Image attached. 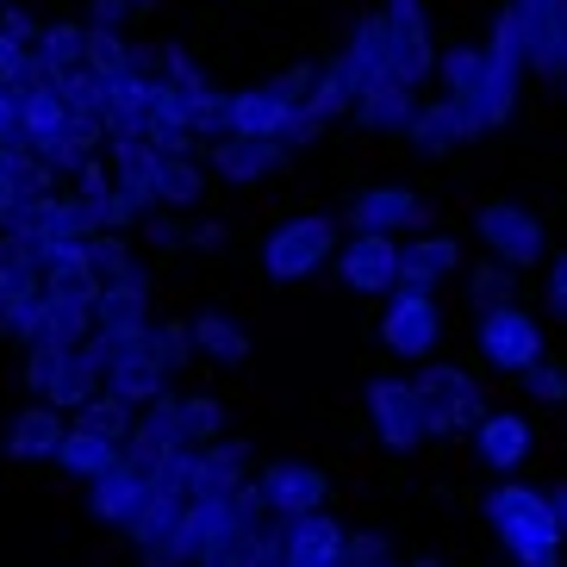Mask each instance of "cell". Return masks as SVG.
I'll list each match as a JSON object with an SVG mask.
<instances>
[{"mask_svg": "<svg viewBox=\"0 0 567 567\" xmlns=\"http://www.w3.org/2000/svg\"><path fill=\"white\" fill-rule=\"evenodd\" d=\"M337 244H343V218L331 206H293L256 237V268H262L268 287L281 293H300L306 281L331 275L337 262Z\"/></svg>", "mask_w": 567, "mask_h": 567, "instance_id": "6da1fadb", "label": "cell"}, {"mask_svg": "<svg viewBox=\"0 0 567 567\" xmlns=\"http://www.w3.org/2000/svg\"><path fill=\"white\" fill-rule=\"evenodd\" d=\"M481 517L493 543L512 555V567H561V517L549 505V486H530V481H493L481 493Z\"/></svg>", "mask_w": 567, "mask_h": 567, "instance_id": "7a4b0ae2", "label": "cell"}, {"mask_svg": "<svg viewBox=\"0 0 567 567\" xmlns=\"http://www.w3.org/2000/svg\"><path fill=\"white\" fill-rule=\"evenodd\" d=\"M467 237L481 244V256H493L512 275H543L555 256L549 218L536 213L530 200H517V194H481L467 206Z\"/></svg>", "mask_w": 567, "mask_h": 567, "instance_id": "3957f363", "label": "cell"}, {"mask_svg": "<svg viewBox=\"0 0 567 567\" xmlns=\"http://www.w3.org/2000/svg\"><path fill=\"white\" fill-rule=\"evenodd\" d=\"M19 386H25V400L56 405L63 417H75L106 386L101 337H87V343H32V350H19Z\"/></svg>", "mask_w": 567, "mask_h": 567, "instance_id": "277c9868", "label": "cell"}, {"mask_svg": "<svg viewBox=\"0 0 567 567\" xmlns=\"http://www.w3.org/2000/svg\"><path fill=\"white\" fill-rule=\"evenodd\" d=\"M362 417H368V436H374L386 455H400V462L436 443L424 393H417V381L400 374V368H374L362 381Z\"/></svg>", "mask_w": 567, "mask_h": 567, "instance_id": "5b68a950", "label": "cell"}, {"mask_svg": "<svg viewBox=\"0 0 567 567\" xmlns=\"http://www.w3.org/2000/svg\"><path fill=\"white\" fill-rule=\"evenodd\" d=\"M467 343H474L481 374H499V381H517L524 368H536L543 355H549L543 312H530L524 300H505V306H493V312H474Z\"/></svg>", "mask_w": 567, "mask_h": 567, "instance_id": "8992f818", "label": "cell"}, {"mask_svg": "<svg viewBox=\"0 0 567 567\" xmlns=\"http://www.w3.org/2000/svg\"><path fill=\"white\" fill-rule=\"evenodd\" d=\"M417 393H424V412H431V436L436 443H467L474 424L493 412V386L481 381V368H462L450 355H436L412 374Z\"/></svg>", "mask_w": 567, "mask_h": 567, "instance_id": "52a82bcc", "label": "cell"}, {"mask_svg": "<svg viewBox=\"0 0 567 567\" xmlns=\"http://www.w3.org/2000/svg\"><path fill=\"white\" fill-rule=\"evenodd\" d=\"M481 56H486V132L505 137L524 113V87H530V56H524V38H517V19L505 0L486 13Z\"/></svg>", "mask_w": 567, "mask_h": 567, "instance_id": "ba28073f", "label": "cell"}, {"mask_svg": "<svg viewBox=\"0 0 567 567\" xmlns=\"http://www.w3.org/2000/svg\"><path fill=\"white\" fill-rule=\"evenodd\" d=\"M343 231H362V237H412L424 225H436V206L431 194L405 175H381V182H362L350 200L337 206Z\"/></svg>", "mask_w": 567, "mask_h": 567, "instance_id": "9c48e42d", "label": "cell"}, {"mask_svg": "<svg viewBox=\"0 0 567 567\" xmlns=\"http://www.w3.org/2000/svg\"><path fill=\"white\" fill-rule=\"evenodd\" d=\"M374 343L400 368H424L450 343V312L436 293H386L381 318H374Z\"/></svg>", "mask_w": 567, "mask_h": 567, "instance_id": "30bf717a", "label": "cell"}, {"mask_svg": "<svg viewBox=\"0 0 567 567\" xmlns=\"http://www.w3.org/2000/svg\"><path fill=\"white\" fill-rule=\"evenodd\" d=\"M436 101L455 113L462 125V144H486V56H481V38H450L436 51Z\"/></svg>", "mask_w": 567, "mask_h": 567, "instance_id": "8fae6325", "label": "cell"}, {"mask_svg": "<svg viewBox=\"0 0 567 567\" xmlns=\"http://www.w3.org/2000/svg\"><path fill=\"white\" fill-rule=\"evenodd\" d=\"M256 486H262V505L268 517H312V512H331V467L312 462V455L287 450V455H268L262 467H256Z\"/></svg>", "mask_w": 567, "mask_h": 567, "instance_id": "7c38bea8", "label": "cell"}, {"mask_svg": "<svg viewBox=\"0 0 567 567\" xmlns=\"http://www.w3.org/2000/svg\"><path fill=\"white\" fill-rule=\"evenodd\" d=\"M200 156L213 168V187H225V194H262L275 175L293 168L287 137H213Z\"/></svg>", "mask_w": 567, "mask_h": 567, "instance_id": "4fadbf2b", "label": "cell"}, {"mask_svg": "<svg viewBox=\"0 0 567 567\" xmlns=\"http://www.w3.org/2000/svg\"><path fill=\"white\" fill-rule=\"evenodd\" d=\"M467 455H474V467H481L486 481H517V474L530 467V455H536L530 412H517V405H493V412L474 424V436H467Z\"/></svg>", "mask_w": 567, "mask_h": 567, "instance_id": "5bb4252c", "label": "cell"}, {"mask_svg": "<svg viewBox=\"0 0 567 567\" xmlns=\"http://www.w3.org/2000/svg\"><path fill=\"white\" fill-rule=\"evenodd\" d=\"M374 13H381L386 38H393V63H400V75H405L412 87H431L436 51H443L431 0H374Z\"/></svg>", "mask_w": 567, "mask_h": 567, "instance_id": "9a60e30c", "label": "cell"}, {"mask_svg": "<svg viewBox=\"0 0 567 567\" xmlns=\"http://www.w3.org/2000/svg\"><path fill=\"white\" fill-rule=\"evenodd\" d=\"M467 244L450 225H424V231L400 237V287L393 293H443L450 281H462Z\"/></svg>", "mask_w": 567, "mask_h": 567, "instance_id": "2e32d148", "label": "cell"}, {"mask_svg": "<svg viewBox=\"0 0 567 567\" xmlns=\"http://www.w3.org/2000/svg\"><path fill=\"white\" fill-rule=\"evenodd\" d=\"M101 355H106V393H113V400H125L132 412H144L151 400H163L168 386H175V374H168V368L151 355L144 331L101 337Z\"/></svg>", "mask_w": 567, "mask_h": 567, "instance_id": "e0dca14e", "label": "cell"}, {"mask_svg": "<svg viewBox=\"0 0 567 567\" xmlns=\"http://www.w3.org/2000/svg\"><path fill=\"white\" fill-rule=\"evenodd\" d=\"M331 275H337V287H343L350 300H386V293L400 287V237L343 231Z\"/></svg>", "mask_w": 567, "mask_h": 567, "instance_id": "ac0fdd59", "label": "cell"}, {"mask_svg": "<svg viewBox=\"0 0 567 567\" xmlns=\"http://www.w3.org/2000/svg\"><path fill=\"white\" fill-rule=\"evenodd\" d=\"M187 337H194V355L218 374H237V368H250L256 355V331L250 318L237 312V306H218V300H200L187 306Z\"/></svg>", "mask_w": 567, "mask_h": 567, "instance_id": "d6986e66", "label": "cell"}, {"mask_svg": "<svg viewBox=\"0 0 567 567\" xmlns=\"http://www.w3.org/2000/svg\"><path fill=\"white\" fill-rule=\"evenodd\" d=\"M151 486H156V462H144V455H118L113 474H101L94 486H82V512L101 524V530H118L125 517L137 512V505L151 499Z\"/></svg>", "mask_w": 567, "mask_h": 567, "instance_id": "ffe728a7", "label": "cell"}, {"mask_svg": "<svg viewBox=\"0 0 567 567\" xmlns=\"http://www.w3.org/2000/svg\"><path fill=\"white\" fill-rule=\"evenodd\" d=\"M343 543H350V524L337 512L275 517V555H281V567H343Z\"/></svg>", "mask_w": 567, "mask_h": 567, "instance_id": "44dd1931", "label": "cell"}, {"mask_svg": "<svg viewBox=\"0 0 567 567\" xmlns=\"http://www.w3.org/2000/svg\"><path fill=\"white\" fill-rule=\"evenodd\" d=\"M530 56V82H555L567 56V0H505Z\"/></svg>", "mask_w": 567, "mask_h": 567, "instance_id": "7402d4cb", "label": "cell"}, {"mask_svg": "<svg viewBox=\"0 0 567 567\" xmlns=\"http://www.w3.org/2000/svg\"><path fill=\"white\" fill-rule=\"evenodd\" d=\"M63 436H69V417L56 412V405L25 400L13 417H7L0 455H7L13 467H51V462H56V450H63Z\"/></svg>", "mask_w": 567, "mask_h": 567, "instance_id": "603a6c76", "label": "cell"}, {"mask_svg": "<svg viewBox=\"0 0 567 567\" xmlns=\"http://www.w3.org/2000/svg\"><path fill=\"white\" fill-rule=\"evenodd\" d=\"M417 106H424V87H412V82H381V87H368L362 101H355L350 125L368 137V144H405Z\"/></svg>", "mask_w": 567, "mask_h": 567, "instance_id": "cb8c5ba5", "label": "cell"}, {"mask_svg": "<svg viewBox=\"0 0 567 567\" xmlns=\"http://www.w3.org/2000/svg\"><path fill=\"white\" fill-rule=\"evenodd\" d=\"M293 113H300V101H287L281 87H275V75L244 82V87H231V125H225V137H287Z\"/></svg>", "mask_w": 567, "mask_h": 567, "instance_id": "d4e9b609", "label": "cell"}, {"mask_svg": "<svg viewBox=\"0 0 567 567\" xmlns=\"http://www.w3.org/2000/svg\"><path fill=\"white\" fill-rule=\"evenodd\" d=\"M156 213H206V200H213V168H206L200 151H175V156H156Z\"/></svg>", "mask_w": 567, "mask_h": 567, "instance_id": "484cf974", "label": "cell"}, {"mask_svg": "<svg viewBox=\"0 0 567 567\" xmlns=\"http://www.w3.org/2000/svg\"><path fill=\"white\" fill-rule=\"evenodd\" d=\"M156 318V268L132 275L118 287H101L94 293V337H125V331H144Z\"/></svg>", "mask_w": 567, "mask_h": 567, "instance_id": "4316f807", "label": "cell"}, {"mask_svg": "<svg viewBox=\"0 0 567 567\" xmlns=\"http://www.w3.org/2000/svg\"><path fill=\"white\" fill-rule=\"evenodd\" d=\"M368 94V75L355 69V56L337 44V51L318 56V75H312V94H306V106H312L324 125H337V118H350L355 101Z\"/></svg>", "mask_w": 567, "mask_h": 567, "instance_id": "83f0119b", "label": "cell"}, {"mask_svg": "<svg viewBox=\"0 0 567 567\" xmlns=\"http://www.w3.org/2000/svg\"><path fill=\"white\" fill-rule=\"evenodd\" d=\"M262 543H268V517L237 499L231 517L213 530V543L200 549V561H194V567H256V561H262Z\"/></svg>", "mask_w": 567, "mask_h": 567, "instance_id": "f1b7e54d", "label": "cell"}, {"mask_svg": "<svg viewBox=\"0 0 567 567\" xmlns=\"http://www.w3.org/2000/svg\"><path fill=\"white\" fill-rule=\"evenodd\" d=\"M250 436H218L200 450V467H194V499H218V493H237V486L250 481Z\"/></svg>", "mask_w": 567, "mask_h": 567, "instance_id": "f546056e", "label": "cell"}, {"mask_svg": "<svg viewBox=\"0 0 567 567\" xmlns=\"http://www.w3.org/2000/svg\"><path fill=\"white\" fill-rule=\"evenodd\" d=\"M82 51H87L82 13H51L44 25H38V38H32L38 75H69V69H82Z\"/></svg>", "mask_w": 567, "mask_h": 567, "instance_id": "4dcf8cb0", "label": "cell"}, {"mask_svg": "<svg viewBox=\"0 0 567 567\" xmlns=\"http://www.w3.org/2000/svg\"><path fill=\"white\" fill-rule=\"evenodd\" d=\"M118 443H106V436H94V431H82V424H69V436H63V450H56V474H63L69 486H94L101 474H113L118 467Z\"/></svg>", "mask_w": 567, "mask_h": 567, "instance_id": "1f68e13d", "label": "cell"}, {"mask_svg": "<svg viewBox=\"0 0 567 567\" xmlns=\"http://www.w3.org/2000/svg\"><path fill=\"white\" fill-rule=\"evenodd\" d=\"M405 151H412L417 163H450L455 151H467L455 113L436 101V94H424V106H417V118H412V132H405Z\"/></svg>", "mask_w": 567, "mask_h": 567, "instance_id": "d6a6232c", "label": "cell"}, {"mask_svg": "<svg viewBox=\"0 0 567 567\" xmlns=\"http://www.w3.org/2000/svg\"><path fill=\"white\" fill-rule=\"evenodd\" d=\"M144 268H151V256H144L137 237H118V231H94V237H87V275H94L101 287L132 281V275H144Z\"/></svg>", "mask_w": 567, "mask_h": 567, "instance_id": "836d02e7", "label": "cell"}, {"mask_svg": "<svg viewBox=\"0 0 567 567\" xmlns=\"http://www.w3.org/2000/svg\"><path fill=\"white\" fill-rule=\"evenodd\" d=\"M63 125H69V106H63V94H56V75H44V82H32L25 94H19V132H25V151L44 144V137H56Z\"/></svg>", "mask_w": 567, "mask_h": 567, "instance_id": "e575fe53", "label": "cell"}, {"mask_svg": "<svg viewBox=\"0 0 567 567\" xmlns=\"http://www.w3.org/2000/svg\"><path fill=\"white\" fill-rule=\"evenodd\" d=\"M517 281H524V275L499 268L493 256H474V262L462 268V300H467V318H474V312H493V306H505V300H517Z\"/></svg>", "mask_w": 567, "mask_h": 567, "instance_id": "d590c367", "label": "cell"}, {"mask_svg": "<svg viewBox=\"0 0 567 567\" xmlns=\"http://www.w3.org/2000/svg\"><path fill=\"white\" fill-rule=\"evenodd\" d=\"M182 436L194 450L231 436V405L218 400V393H206V386H182Z\"/></svg>", "mask_w": 567, "mask_h": 567, "instance_id": "8d00e7d4", "label": "cell"}, {"mask_svg": "<svg viewBox=\"0 0 567 567\" xmlns=\"http://www.w3.org/2000/svg\"><path fill=\"white\" fill-rule=\"evenodd\" d=\"M144 343H151V355L175 374V381L200 362V355H194V337H187V312H156L151 324H144Z\"/></svg>", "mask_w": 567, "mask_h": 567, "instance_id": "74e56055", "label": "cell"}, {"mask_svg": "<svg viewBox=\"0 0 567 567\" xmlns=\"http://www.w3.org/2000/svg\"><path fill=\"white\" fill-rule=\"evenodd\" d=\"M87 337H94V306L51 300V293H44V312H38L32 343H87ZM32 343H25V350H32Z\"/></svg>", "mask_w": 567, "mask_h": 567, "instance_id": "f35d334b", "label": "cell"}, {"mask_svg": "<svg viewBox=\"0 0 567 567\" xmlns=\"http://www.w3.org/2000/svg\"><path fill=\"white\" fill-rule=\"evenodd\" d=\"M137 56H144V44H137L132 32H106V25H87V51H82V69H87V75L113 82V75H125Z\"/></svg>", "mask_w": 567, "mask_h": 567, "instance_id": "ab89813d", "label": "cell"}, {"mask_svg": "<svg viewBox=\"0 0 567 567\" xmlns=\"http://www.w3.org/2000/svg\"><path fill=\"white\" fill-rule=\"evenodd\" d=\"M151 56H156V75H163V82H175V87H194V94H206V87L218 82L213 69L194 56V44H187V38H156Z\"/></svg>", "mask_w": 567, "mask_h": 567, "instance_id": "60d3db41", "label": "cell"}, {"mask_svg": "<svg viewBox=\"0 0 567 567\" xmlns=\"http://www.w3.org/2000/svg\"><path fill=\"white\" fill-rule=\"evenodd\" d=\"M69 424H82V431H94V436H106V443H118V450H125V443H132V424H137V412L125 400H113V393H94V400L82 405V412L69 417Z\"/></svg>", "mask_w": 567, "mask_h": 567, "instance_id": "b9f144b4", "label": "cell"}, {"mask_svg": "<svg viewBox=\"0 0 567 567\" xmlns=\"http://www.w3.org/2000/svg\"><path fill=\"white\" fill-rule=\"evenodd\" d=\"M512 386H517V393H524L530 405H549V412H561V405H567V355L549 350L536 368H524Z\"/></svg>", "mask_w": 567, "mask_h": 567, "instance_id": "7bdbcfd3", "label": "cell"}, {"mask_svg": "<svg viewBox=\"0 0 567 567\" xmlns=\"http://www.w3.org/2000/svg\"><path fill=\"white\" fill-rule=\"evenodd\" d=\"M25 293H44V268H38V256L19 250V244H0V306L25 300Z\"/></svg>", "mask_w": 567, "mask_h": 567, "instance_id": "ee69618b", "label": "cell"}, {"mask_svg": "<svg viewBox=\"0 0 567 567\" xmlns=\"http://www.w3.org/2000/svg\"><path fill=\"white\" fill-rule=\"evenodd\" d=\"M137 244H151V256H194V218L187 213H151Z\"/></svg>", "mask_w": 567, "mask_h": 567, "instance_id": "f6af8a7d", "label": "cell"}, {"mask_svg": "<svg viewBox=\"0 0 567 567\" xmlns=\"http://www.w3.org/2000/svg\"><path fill=\"white\" fill-rule=\"evenodd\" d=\"M225 125H231V87L213 82L206 94H194V137H200V151L213 137H225Z\"/></svg>", "mask_w": 567, "mask_h": 567, "instance_id": "bcb514c9", "label": "cell"}, {"mask_svg": "<svg viewBox=\"0 0 567 567\" xmlns=\"http://www.w3.org/2000/svg\"><path fill=\"white\" fill-rule=\"evenodd\" d=\"M156 0H82V25H106V32H132Z\"/></svg>", "mask_w": 567, "mask_h": 567, "instance_id": "7dc6e473", "label": "cell"}, {"mask_svg": "<svg viewBox=\"0 0 567 567\" xmlns=\"http://www.w3.org/2000/svg\"><path fill=\"white\" fill-rule=\"evenodd\" d=\"M106 187H113V168H106V156H87V163L69 175V194H82L87 206H101Z\"/></svg>", "mask_w": 567, "mask_h": 567, "instance_id": "c3c4849f", "label": "cell"}, {"mask_svg": "<svg viewBox=\"0 0 567 567\" xmlns=\"http://www.w3.org/2000/svg\"><path fill=\"white\" fill-rule=\"evenodd\" d=\"M543 306H549V318L567 324V244L549 256V268H543Z\"/></svg>", "mask_w": 567, "mask_h": 567, "instance_id": "681fc988", "label": "cell"}, {"mask_svg": "<svg viewBox=\"0 0 567 567\" xmlns=\"http://www.w3.org/2000/svg\"><path fill=\"white\" fill-rule=\"evenodd\" d=\"M231 250V225L213 213H194V256H225Z\"/></svg>", "mask_w": 567, "mask_h": 567, "instance_id": "f907efd6", "label": "cell"}, {"mask_svg": "<svg viewBox=\"0 0 567 567\" xmlns=\"http://www.w3.org/2000/svg\"><path fill=\"white\" fill-rule=\"evenodd\" d=\"M38 25H44V19H38L32 7H0V38H7V44H32Z\"/></svg>", "mask_w": 567, "mask_h": 567, "instance_id": "816d5d0a", "label": "cell"}, {"mask_svg": "<svg viewBox=\"0 0 567 567\" xmlns=\"http://www.w3.org/2000/svg\"><path fill=\"white\" fill-rule=\"evenodd\" d=\"M549 505H555V517H561V536H567V481L549 486Z\"/></svg>", "mask_w": 567, "mask_h": 567, "instance_id": "f5cc1de1", "label": "cell"}, {"mask_svg": "<svg viewBox=\"0 0 567 567\" xmlns=\"http://www.w3.org/2000/svg\"><path fill=\"white\" fill-rule=\"evenodd\" d=\"M405 567H443V561H436V555H412Z\"/></svg>", "mask_w": 567, "mask_h": 567, "instance_id": "db71d44e", "label": "cell"}, {"mask_svg": "<svg viewBox=\"0 0 567 567\" xmlns=\"http://www.w3.org/2000/svg\"><path fill=\"white\" fill-rule=\"evenodd\" d=\"M555 87H561V101H567V56H561V75H555Z\"/></svg>", "mask_w": 567, "mask_h": 567, "instance_id": "11a10c76", "label": "cell"}, {"mask_svg": "<svg viewBox=\"0 0 567 567\" xmlns=\"http://www.w3.org/2000/svg\"><path fill=\"white\" fill-rule=\"evenodd\" d=\"M374 567H405V561H400V555H386V561H374Z\"/></svg>", "mask_w": 567, "mask_h": 567, "instance_id": "9f6ffc18", "label": "cell"}, {"mask_svg": "<svg viewBox=\"0 0 567 567\" xmlns=\"http://www.w3.org/2000/svg\"><path fill=\"white\" fill-rule=\"evenodd\" d=\"M0 7H25V0H0Z\"/></svg>", "mask_w": 567, "mask_h": 567, "instance_id": "6f0895ef", "label": "cell"}, {"mask_svg": "<svg viewBox=\"0 0 567 567\" xmlns=\"http://www.w3.org/2000/svg\"><path fill=\"white\" fill-rule=\"evenodd\" d=\"M0 244H7V231H0Z\"/></svg>", "mask_w": 567, "mask_h": 567, "instance_id": "680465c9", "label": "cell"}]
</instances>
